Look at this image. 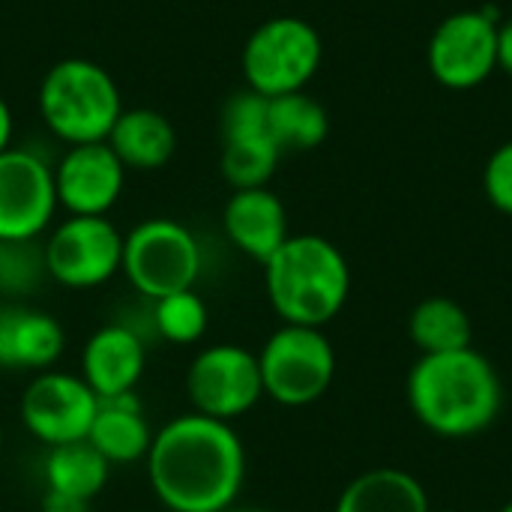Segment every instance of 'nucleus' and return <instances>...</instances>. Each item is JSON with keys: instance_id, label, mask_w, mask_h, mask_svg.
I'll use <instances>...</instances> for the list:
<instances>
[{"instance_id": "23", "label": "nucleus", "mask_w": 512, "mask_h": 512, "mask_svg": "<svg viewBox=\"0 0 512 512\" xmlns=\"http://www.w3.org/2000/svg\"><path fill=\"white\" fill-rule=\"evenodd\" d=\"M279 159L282 150L267 132H261V135L225 138L219 168L231 189H261L276 174Z\"/></svg>"}, {"instance_id": "34", "label": "nucleus", "mask_w": 512, "mask_h": 512, "mask_svg": "<svg viewBox=\"0 0 512 512\" xmlns=\"http://www.w3.org/2000/svg\"><path fill=\"white\" fill-rule=\"evenodd\" d=\"M228 512H231V510H228Z\"/></svg>"}, {"instance_id": "33", "label": "nucleus", "mask_w": 512, "mask_h": 512, "mask_svg": "<svg viewBox=\"0 0 512 512\" xmlns=\"http://www.w3.org/2000/svg\"><path fill=\"white\" fill-rule=\"evenodd\" d=\"M501 512H512V501H510V504H507V507H504V510H501Z\"/></svg>"}, {"instance_id": "26", "label": "nucleus", "mask_w": 512, "mask_h": 512, "mask_svg": "<svg viewBox=\"0 0 512 512\" xmlns=\"http://www.w3.org/2000/svg\"><path fill=\"white\" fill-rule=\"evenodd\" d=\"M267 111H270L267 96H261L249 87L234 93L222 108V141L267 132Z\"/></svg>"}, {"instance_id": "10", "label": "nucleus", "mask_w": 512, "mask_h": 512, "mask_svg": "<svg viewBox=\"0 0 512 512\" xmlns=\"http://www.w3.org/2000/svg\"><path fill=\"white\" fill-rule=\"evenodd\" d=\"M99 396L84 384L81 375L45 369L30 378L21 393V423L42 447H60L72 441H87L90 423L96 417Z\"/></svg>"}, {"instance_id": "1", "label": "nucleus", "mask_w": 512, "mask_h": 512, "mask_svg": "<svg viewBox=\"0 0 512 512\" xmlns=\"http://www.w3.org/2000/svg\"><path fill=\"white\" fill-rule=\"evenodd\" d=\"M144 465L168 512H228L246 480V450L234 426L195 411L153 435Z\"/></svg>"}, {"instance_id": "25", "label": "nucleus", "mask_w": 512, "mask_h": 512, "mask_svg": "<svg viewBox=\"0 0 512 512\" xmlns=\"http://www.w3.org/2000/svg\"><path fill=\"white\" fill-rule=\"evenodd\" d=\"M207 303L195 288L168 294L153 303V327L171 345H195L207 333Z\"/></svg>"}, {"instance_id": "19", "label": "nucleus", "mask_w": 512, "mask_h": 512, "mask_svg": "<svg viewBox=\"0 0 512 512\" xmlns=\"http://www.w3.org/2000/svg\"><path fill=\"white\" fill-rule=\"evenodd\" d=\"M333 512H429V495L408 471L375 468L342 489Z\"/></svg>"}, {"instance_id": "27", "label": "nucleus", "mask_w": 512, "mask_h": 512, "mask_svg": "<svg viewBox=\"0 0 512 512\" xmlns=\"http://www.w3.org/2000/svg\"><path fill=\"white\" fill-rule=\"evenodd\" d=\"M483 189H486V198L492 201V207L512 216V141L501 144L489 156L486 171H483Z\"/></svg>"}, {"instance_id": "31", "label": "nucleus", "mask_w": 512, "mask_h": 512, "mask_svg": "<svg viewBox=\"0 0 512 512\" xmlns=\"http://www.w3.org/2000/svg\"><path fill=\"white\" fill-rule=\"evenodd\" d=\"M231 512H276V510H264V507H246V510H231Z\"/></svg>"}, {"instance_id": "2", "label": "nucleus", "mask_w": 512, "mask_h": 512, "mask_svg": "<svg viewBox=\"0 0 512 512\" xmlns=\"http://www.w3.org/2000/svg\"><path fill=\"white\" fill-rule=\"evenodd\" d=\"M504 402L495 366L474 348L423 354L408 375V405L414 417L441 438H471L486 432Z\"/></svg>"}, {"instance_id": "8", "label": "nucleus", "mask_w": 512, "mask_h": 512, "mask_svg": "<svg viewBox=\"0 0 512 512\" xmlns=\"http://www.w3.org/2000/svg\"><path fill=\"white\" fill-rule=\"evenodd\" d=\"M42 246L48 279L72 291L99 288L123 267V234L108 216H66Z\"/></svg>"}, {"instance_id": "6", "label": "nucleus", "mask_w": 512, "mask_h": 512, "mask_svg": "<svg viewBox=\"0 0 512 512\" xmlns=\"http://www.w3.org/2000/svg\"><path fill=\"white\" fill-rule=\"evenodd\" d=\"M120 273L144 300H162L195 288L201 276V243L177 219H144L123 234Z\"/></svg>"}, {"instance_id": "14", "label": "nucleus", "mask_w": 512, "mask_h": 512, "mask_svg": "<svg viewBox=\"0 0 512 512\" xmlns=\"http://www.w3.org/2000/svg\"><path fill=\"white\" fill-rule=\"evenodd\" d=\"M144 369L147 345L129 324H105L81 348V378L99 399L135 393Z\"/></svg>"}, {"instance_id": "20", "label": "nucleus", "mask_w": 512, "mask_h": 512, "mask_svg": "<svg viewBox=\"0 0 512 512\" xmlns=\"http://www.w3.org/2000/svg\"><path fill=\"white\" fill-rule=\"evenodd\" d=\"M330 132V117L318 99L309 93H285L270 99L267 111V135L276 141L282 153H300V150H315L324 144Z\"/></svg>"}, {"instance_id": "28", "label": "nucleus", "mask_w": 512, "mask_h": 512, "mask_svg": "<svg viewBox=\"0 0 512 512\" xmlns=\"http://www.w3.org/2000/svg\"><path fill=\"white\" fill-rule=\"evenodd\" d=\"M39 510L42 512H93L87 501L72 498V495H63V492H51V489H45V495H42V507H39Z\"/></svg>"}, {"instance_id": "5", "label": "nucleus", "mask_w": 512, "mask_h": 512, "mask_svg": "<svg viewBox=\"0 0 512 512\" xmlns=\"http://www.w3.org/2000/svg\"><path fill=\"white\" fill-rule=\"evenodd\" d=\"M324 57L318 30L297 15L267 18L252 30L243 45L240 66L246 87L276 99L285 93L306 90Z\"/></svg>"}, {"instance_id": "3", "label": "nucleus", "mask_w": 512, "mask_h": 512, "mask_svg": "<svg viewBox=\"0 0 512 512\" xmlns=\"http://www.w3.org/2000/svg\"><path fill=\"white\" fill-rule=\"evenodd\" d=\"M264 288L282 324L324 330L348 303L345 255L318 234H291L264 264Z\"/></svg>"}, {"instance_id": "24", "label": "nucleus", "mask_w": 512, "mask_h": 512, "mask_svg": "<svg viewBox=\"0 0 512 512\" xmlns=\"http://www.w3.org/2000/svg\"><path fill=\"white\" fill-rule=\"evenodd\" d=\"M48 279L42 240H0V297L18 303Z\"/></svg>"}, {"instance_id": "7", "label": "nucleus", "mask_w": 512, "mask_h": 512, "mask_svg": "<svg viewBox=\"0 0 512 512\" xmlns=\"http://www.w3.org/2000/svg\"><path fill=\"white\" fill-rule=\"evenodd\" d=\"M264 396L285 408L318 402L336 378V351L324 330L282 324L258 351Z\"/></svg>"}, {"instance_id": "13", "label": "nucleus", "mask_w": 512, "mask_h": 512, "mask_svg": "<svg viewBox=\"0 0 512 512\" xmlns=\"http://www.w3.org/2000/svg\"><path fill=\"white\" fill-rule=\"evenodd\" d=\"M126 186V168L105 141L72 144L54 165L57 207L69 216H108Z\"/></svg>"}, {"instance_id": "9", "label": "nucleus", "mask_w": 512, "mask_h": 512, "mask_svg": "<svg viewBox=\"0 0 512 512\" xmlns=\"http://www.w3.org/2000/svg\"><path fill=\"white\" fill-rule=\"evenodd\" d=\"M186 396L195 414L234 423L264 399L258 354L231 342L198 351L186 369Z\"/></svg>"}, {"instance_id": "29", "label": "nucleus", "mask_w": 512, "mask_h": 512, "mask_svg": "<svg viewBox=\"0 0 512 512\" xmlns=\"http://www.w3.org/2000/svg\"><path fill=\"white\" fill-rule=\"evenodd\" d=\"M498 69L512 75V18L498 21Z\"/></svg>"}, {"instance_id": "18", "label": "nucleus", "mask_w": 512, "mask_h": 512, "mask_svg": "<svg viewBox=\"0 0 512 512\" xmlns=\"http://www.w3.org/2000/svg\"><path fill=\"white\" fill-rule=\"evenodd\" d=\"M105 144L114 150L126 171H159L177 150V132L162 111L123 108Z\"/></svg>"}, {"instance_id": "21", "label": "nucleus", "mask_w": 512, "mask_h": 512, "mask_svg": "<svg viewBox=\"0 0 512 512\" xmlns=\"http://www.w3.org/2000/svg\"><path fill=\"white\" fill-rule=\"evenodd\" d=\"M408 336L420 354H450L471 348V315L450 297H429L414 306L408 318Z\"/></svg>"}, {"instance_id": "12", "label": "nucleus", "mask_w": 512, "mask_h": 512, "mask_svg": "<svg viewBox=\"0 0 512 512\" xmlns=\"http://www.w3.org/2000/svg\"><path fill=\"white\" fill-rule=\"evenodd\" d=\"M429 69L438 84L471 90L498 69V15L456 12L438 24L429 39Z\"/></svg>"}, {"instance_id": "32", "label": "nucleus", "mask_w": 512, "mask_h": 512, "mask_svg": "<svg viewBox=\"0 0 512 512\" xmlns=\"http://www.w3.org/2000/svg\"><path fill=\"white\" fill-rule=\"evenodd\" d=\"M0 450H3V423H0Z\"/></svg>"}, {"instance_id": "11", "label": "nucleus", "mask_w": 512, "mask_h": 512, "mask_svg": "<svg viewBox=\"0 0 512 512\" xmlns=\"http://www.w3.org/2000/svg\"><path fill=\"white\" fill-rule=\"evenodd\" d=\"M57 213L54 165L30 147L0 153V240H42Z\"/></svg>"}, {"instance_id": "4", "label": "nucleus", "mask_w": 512, "mask_h": 512, "mask_svg": "<svg viewBox=\"0 0 512 512\" xmlns=\"http://www.w3.org/2000/svg\"><path fill=\"white\" fill-rule=\"evenodd\" d=\"M36 102L45 129L66 147L105 141L123 114V96L114 75L87 57L54 63L42 75Z\"/></svg>"}, {"instance_id": "30", "label": "nucleus", "mask_w": 512, "mask_h": 512, "mask_svg": "<svg viewBox=\"0 0 512 512\" xmlns=\"http://www.w3.org/2000/svg\"><path fill=\"white\" fill-rule=\"evenodd\" d=\"M12 132H15V117H12L9 102L0 96V153L12 147Z\"/></svg>"}, {"instance_id": "15", "label": "nucleus", "mask_w": 512, "mask_h": 512, "mask_svg": "<svg viewBox=\"0 0 512 512\" xmlns=\"http://www.w3.org/2000/svg\"><path fill=\"white\" fill-rule=\"evenodd\" d=\"M66 348L60 321L24 303H0V369L45 372Z\"/></svg>"}, {"instance_id": "17", "label": "nucleus", "mask_w": 512, "mask_h": 512, "mask_svg": "<svg viewBox=\"0 0 512 512\" xmlns=\"http://www.w3.org/2000/svg\"><path fill=\"white\" fill-rule=\"evenodd\" d=\"M153 429L144 417L138 393H120L99 399L96 417L87 432V444L108 465H135L147 459L153 444Z\"/></svg>"}, {"instance_id": "16", "label": "nucleus", "mask_w": 512, "mask_h": 512, "mask_svg": "<svg viewBox=\"0 0 512 512\" xmlns=\"http://www.w3.org/2000/svg\"><path fill=\"white\" fill-rule=\"evenodd\" d=\"M222 228L231 246L258 264H267L270 255L291 237L288 210L282 198L267 186L234 189L222 210Z\"/></svg>"}, {"instance_id": "22", "label": "nucleus", "mask_w": 512, "mask_h": 512, "mask_svg": "<svg viewBox=\"0 0 512 512\" xmlns=\"http://www.w3.org/2000/svg\"><path fill=\"white\" fill-rule=\"evenodd\" d=\"M42 474H45V489L72 495L90 504L105 489L111 465L87 441H72V444H60L48 450Z\"/></svg>"}]
</instances>
